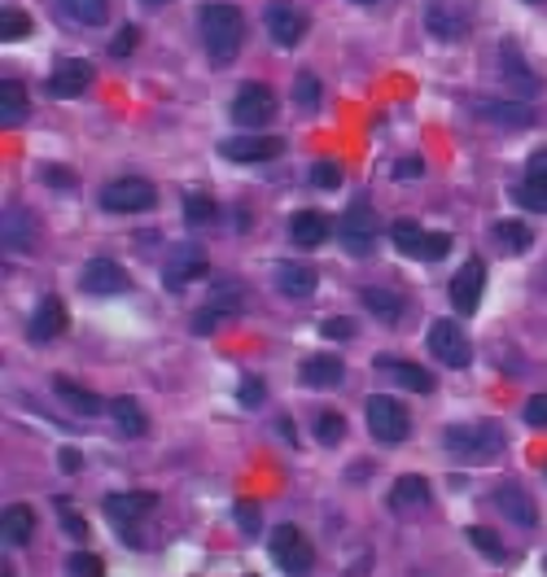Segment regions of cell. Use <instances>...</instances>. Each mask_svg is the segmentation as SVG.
Masks as SVG:
<instances>
[{
  "mask_svg": "<svg viewBox=\"0 0 547 577\" xmlns=\"http://www.w3.org/2000/svg\"><path fill=\"white\" fill-rule=\"evenodd\" d=\"M495 61H500V79L517 92V97H539L544 92V75L522 57V48H517V39H504L500 48H495Z\"/></svg>",
  "mask_w": 547,
  "mask_h": 577,
  "instance_id": "cell-4",
  "label": "cell"
},
{
  "mask_svg": "<svg viewBox=\"0 0 547 577\" xmlns=\"http://www.w3.org/2000/svg\"><path fill=\"white\" fill-rule=\"evenodd\" d=\"M443 442H447L452 455H460V460H469V464H491V460H500V451H504V433H500V425H491V420L452 425V429L443 433Z\"/></svg>",
  "mask_w": 547,
  "mask_h": 577,
  "instance_id": "cell-2",
  "label": "cell"
},
{
  "mask_svg": "<svg viewBox=\"0 0 547 577\" xmlns=\"http://www.w3.org/2000/svg\"><path fill=\"white\" fill-rule=\"evenodd\" d=\"M320 285V276H316V268H307V263H281L276 268V288L285 293V297H311Z\"/></svg>",
  "mask_w": 547,
  "mask_h": 577,
  "instance_id": "cell-25",
  "label": "cell"
},
{
  "mask_svg": "<svg viewBox=\"0 0 547 577\" xmlns=\"http://www.w3.org/2000/svg\"><path fill=\"white\" fill-rule=\"evenodd\" d=\"M364 416H368L373 438H377V442H386V446H395V442H403V438L412 433L408 407H403L399 398H390V394H373V398L364 403Z\"/></svg>",
  "mask_w": 547,
  "mask_h": 577,
  "instance_id": "cell-3",
  "label": "cell"
},
{
  "mask_svg": "<svg viewBox=\"0 0 547 577\" xmlns=\"http://www.w3.org/2000/svg\"><path fill=\"white\" fill-rule=\"evenodd\" d=\"M272 561H276L285 574H307L316 556H311L307 539H303L294 525H276V530H272Z\"/></svg>",
  "mask_w": 547,
  "mask_h": 577,
  "instance_id": "cell-12",
  "label": "cell"
},
{
  "mask_svg": "<svg viewBox=\"0 0 547 577\" xmlns=\"http://www.w3.org/2000/svg\"><path fill=\"white\" fill-rule=\"evenodd\" d=\"M61 468H66V473H75V468H79V455H75V451H70V446H66V451H61Z\"/></svg>",
  "mask_w": 547,
  "mask_h": 577,
  "instance_id": "cell-53",
  "label": "cell"
},
{
  "mask_svg": "<svg viewBox=\"0 0 547 577\" xmlns=\"http://www.w3.org/2000/svg\"><path fill=\"white\" fill-rule=\"evenodd\" d=\"M61 328H66V306H61L57 297H44V302L35 306L31 324H26V337H31V341H53Z\"/></svg>",
  "mask_w": 547,
  "mask_h": 577,
  "instance_id": "cell-22",
  "label": "cell"
},
{
  "mask_svg": "<svg viewBox=\"0 0 547 577\" xmlns=\"http://www.w3.org/2000/svg\"><path fill=\"white\" fill-rule=\"evenodd\" d=\"M342 246H346V254H355V259L373 254V246H377V215H373L368 202H355V206L342 215Z\"/></svg>",
  "mask_w": 547,
  "mask_h": 577,
  "instance_id": "cell-7",
  "label": "cell"
},
{
  "mask_svg": "<svg viewBox=\"0 0 547 577\" xmlns=\"http://www.w3.org/2000/svg\"><path fill=\"white\" fill-rule=\"evenodd\" d=\"M495 508H500V517L517 521L522 530L539 525V508H535V499H531V495H526L517 482H509V486H500V490H495Z\"/></svg>",
  "mask_w": 547,
  "mask_h": 577,
  "instance_id": "cell-19",
  "label": "cell"
},
{
  "mask_svg": "<svg viewBox=\"0 0 547 577\" xmlns=\"http://www.w3.org/2000/svg\"><path fill=\"white\" fill-rule=\"evenodd\" d=\"M140 4H153V9H158V4H171V0H140Z\"/></svg>",
  "mask_w": 547,
  "mask_h": 577,
  "instance_id": "cell-55",
  "label": "cell"
},
{
  "mask_svg": "<svg viewBox=\"0 0 547 577\" xmlns=\"http://www.w3.org/2000/svg\"><path fill=\"white\" fill-rule=\"evenodd\" d=\"M491 237H495V246H500L504 254H522V250L531 246V228H526V224H517V219H500Z\"/></svg>",
  "mask_w": 547,
  "mask_h": 577,
  "instance_id": "cell-34",
  "label": "cell"
},
{
  "mask_svg": "<svg viewBox=\"0 0 547 577\" xmlns=\"http://www.w3.org/2000/svg\"><path fill=\"white\" fill-rule=\"evenodd\" d=\"M206 272H210L206 254H202L197 246H184V250H175V254L167 259V268H162V285L171 288V293H180V288L193 285V281L206 276Z\"/></svg>",
  "mask_w": 547,
  "mask_h": 577,
  "instance_id": "cell-13",
  "label": "cell"
},
{
  "mask_svg": "<svg viewBox=\"0 0 547 577\" xmlns=\"http://www.w3.org/2000/svg\"><path fill=\"white\" fill-rule=\"evenodd\" d=\"M219 154L232 158V162H272V158L285 154V140H281V136L246 132V136H228V140L219 145Z\"/></svg>",
  "mask_w": 547,
  "mask_h": 577,
  "instance_id": "cell-10",
  "label": "cell"
},
{
  "mask_svg": "<svg viewBox=\"0 0 547 577\" xmlns=\"http://www.w3.org/2000/svg\"><path fill=\"white\" fill-rule=\"evenodd\" d=\"M57 4L79 26H105L110 22V0H57Z\"/></svg>",
  "mask_w": 547,
  "mask_h": 577,
  "instance_id": "cell-31",
  "label": "cell"
},
{
  "mask_svg": "<svg viewBox=\"0 0 547 577\" xmlns=\"http://www.w3.org/2000/svg\"><path fill=\"white\" fill-rule=\"evenodd\" d=\"M219 215V206L206 197V193H193V197H184V219L193 224V228H202V224H210Z\"/></svg>",
  "mask_w": 547,
  "mask_h": 577,
  "instance_id": "cell-37",
  "label": "cell"
},
{
  "mask_svg": "<svg viewBox=\"0 0 547 577\" xmlns=\"http://www.w3.org/2000/svg\"><path fill=\"white\" fill-rule=\"evenodd\" d=\"M127 285H132V281H127V272H123L114 259H92V263L83 268V276H79V288H83V293H96V297L123 293Z\"/></svg>",
  "mask_w": 547,
  "mask_h": 577,
  "instance_id": "cell-16",
  "label": "cell"
},
{
  "mask_svg": "<svg viewBox=\"0 0 547 577\" xmlns=\"http://www.w3.org/2000/svg\"><path fill=\"white\" fill-rule=\"evenodd\" d=\"M272 118H276V97H272V88H267V83H246V88L237 92V101H232V123L246 127V132H259V127H267Z\"/></svg>",
  "mask_w": 547,
  "mask_h": 577,
  "instance_id": "cell-5",
  "label": "cell"
},
{
  "mask_svg": "<svg viewBox=\"0 0 547 577\" xmlns=\"http://www.w3.org/2000/svg\"><path fill=\"white\" fill-rule=\"evenodd\" d=\"M0 233H4V250H13V254H26L31 241H35V224H31V215L22 206H4Z\"/></svg>",
  "mask_w": 547,
  "mask_h": 577,
  "instance_id": "cell-20",
  "label": "cell"
},
{
  "mask_svg": "<svg viewBox=\"0 0 547 577\" xmlns=\"http://www.w3.org/2000/svg\"><path fill=\"white\" fill-rule=\"evenodd\" d=\"M320 332H324V337H355V324H351V319H324Z\"/></svg>",
  "mask_w": 547,
  "mask_h": 577,
  "instance_id": "cell-49",
  "label": "cell"
},
{
  "mask_svg": "<svg viewBox=\"0 0 547 577\" xmlns=\"http://www.w3.org/2000/svg\"><path fill=\"white\" fill-rule=\"evenodd\" d=\"M526 171H531L535 180H547V149H544V154H535V158H531V167H526Z\"/></svg>",
  "mask_w": 547,
  "mask_h": 577,
  "instance_id": "cell-52",
  "label": "cell"
},
{
  "mask_svg": "<svg viewBox=\"0 0 547 577\" xmlns=\"http://www.w3.org/2000/svg\"><path fill=\"white\" fill-rule=\"evenodd\" d=\"M241 302H246V288L237 285V281L219 285L215 288V297H210V306H206V315H197V332H210V328H215V319H224V315L241 310Z\"/></svg>",
  "mask_w": 547,
  "mask_h": 577,
  "instance_id": "cell-24",
  "label": "cell"
},
{
  "mask_svg": "<svg viewBox=\"0 0 547 577\" xmlns=\"http://www.w3.org/2000/svg\"><path fill=\"white\" fill-rule=\"evenodd\" d=\"M447 250H452V237H447V233H434V237L425 241V259H443Z\"/></svg>",
  "mask_w": 547,
  "mask_h": 577,
  "instance_id": "cell-48",
  "label": "cell"
},
{
  "mask_svg": "<svg viewBox=\"0 0 547 577\" xmlns=\"http://www.w3.org/2000/svg\"><path fill=\"white\" fill-rule=\"evenodd\" d=\"M153 495H145V490H136V495H105L101 499V512L110 517V525H123V534H127V543H136V534H132V525L140 521V517H149L153 512Z\"/></svg>",
  "mask_w": 547,
  "mask_h": 577,
  "instance_id": "cell-11",
  "label": "cell"
},
{
  "mask_svg": "<svg viewBox=\"0 0 547 577\" xmlns=\"http://www.w3.org/2000/svg\"><path fill=\"white\" fill-rule=\"evenodd\" d=\"M263 26H267V35H272L276 48H294V44L303 39V31H307V18H303L289 0H272V4L263 9Z\"/></svg>",
  "mask_w": 547,
  "mask_h": 577,
  "instance_id": "cell-9",
  "label": "cell"
},
{
  "mask_svg": "<svg viewBox=\"0 0 547 577\" xmlns=\"http://www.w3.org/2000/svg\"><path fill=\"white\" fill-rule=\"evenodd\" d=\"M425 26L438 39H465L469 35V13L456 0H430L425 4Z\"/></svg>",
  "mask_w": 547,
  "mask_h": 577,
  "instance_id": "cell-14",
  "label": "cell"
},
{
  "mask_svg": "<svg viewBox=\"0 0 547 577\" xmlns=\"http://www.w3.org/2000/svg\"><path fill=\"white\" fill-rule=\"evenodd\" d=\"M53 389H57V398H66V403H70L79 416H101V411H105V403H101L92 389L75 385L70 376H57V381H53Z\"/></svg>",
  "mask_w": 547,
  "mask_h": 577,
  "instance_id": "cell-29",
  "label": "cell"
},
{
  "mask_svg": "<svg viewBox=\"0 0 547 577\" xmlns=\"http://www.w3.org/2000/svg\"><path fill=\"white\" fill-rule=\"evenodd\" d=\"M110 416H114V425H118L127 438H140V433L149 429V420H145V411H140L136 398H114V403H110Z\"/></svg>",
  "mask_w": 547,
  "mask_h": 577,
  "instance_id": "cell-32",
  "label": "cell"
},
{
  "mask_svg": "<svg viewBox=\"0 0 547 577\" xmlns=\"http://www.w3.org/2000/svg\"><path fill=\"white\" fill-rule=\"evenodd\" d=\"M469 543H474L487 561H504V543H500V534H491L487 525H474V530H469Z\"/></svg>",
  "mask_w": 547,
  "mask_h": 577,
  "instance_id": "cell-40",
  "label": "cell"
},
{
  "mask_svg": "<svg viewBox=\"0 0 547 577\" xmlns=\"http://www.w3.org/2000/svg\"><path fill=\"white\" fill-rule=\"evenodd\" d=\"M92 83V66L88 61H79V57H61L57 66H53V75H48V92L53 97H79L83 88Z\"/></svg>",
  "mask_w": 547,
  "mask_h": 577,
  "instance_id": "cell-18",
  "label": "cell"
},
{
  "mask_svg": "<svg viewBox=\"0 0 547 577\" xmlns=\"http://www.w3.org/2000/svg\"><path fill=\"white\" fill-rule=\"evenodd\" d=\"M237 525L246 530V534H254L263 521H259V504H237Z\"/></svg>",
  "mask_w": 547,
  "mask_h": 577,
  "instance_id": "cell-46",
  "label": "cell"
},
{
  "mask_svg": "<svg viewBox=\"0 0 547 577\" xmlns=\"http://www.w3.org/2000/svg\"><path fill=\"white\" fill-rule=\"evenodd\" d=\"M132 48H136V26H123V31H118V39L110 44V53H114V57H127Z\"/></svg>",
  "mask_w": 547,
  "mask_h": 577,
  "instance_id": "cell-47",
  "label": "cell"
},
{
  "mask_svg": "<svg viewBox=\"0 0 547 577\" xmlns=\"http://www.w3.org/2000/svg\"><path fill=\"white\" fill-rule=\"evenodd\" d=\"M395 250H403V254H417V259H425V233H421V224H412V219H399L395 224Z\"/></svg>",
  "mask_w": 547,
  "mask_h": 577,
  "instance_id": "cell-35",
  "label": "cell"
},
{
  "mask_svg": "<svg viewBox=\"0 0 547 577\" xmlns=\"http://www.w3.org/2000/svg\"><path fill=\"white\" fill-rule=\"evenodd\" d=\"M342 433H346V425H342V416H338V411L316 416V442H320V446H338V442H342Z\"/></svg>",
  "mask_w": 547,
  "mask_h": 577,
  "instance_id": "cell-39",
  "label": "cell"
},
{
  "mask_svg": "<svg viewBox=\"0 0 547 577\" xmlns=\"http://www.w3.org/2000/svg\"><path fill=\"white\" fill-rule=\"evenodd\" d=\"M22 118H26V92H22L18 79H4V83H0V123L13 127V123H22Z\"/></svg>",
  "mask_w": 547,
  "mask_h": 577,
  "instance_id": "cell-33",
  "label": "cell"
},
{
  "mask_svg": "<svg viewBox=\"0 0 547 577\" xmlns=\"http://www.w3.org/2000/svg\"><path fill=\"white\" fill-rule=\"evenodd\" d=\"M26 35H31V18L22 9H4L0 13V39L9 44V39H26Z\"/></svg>",
  "mask_w": 547,
  "mask_h": 577,
  "instance_id": "cell-38",
  "label": "cell"
},
{
  "mask_svg": "<svg viewBox=\"0 0 547 577\" xmlns=\"http://www.w3.org/2000/svg\"><path fill=\"white\" fill-rule=\"evenodd\" d=\"M237 398H241L246 407H259V403L267 398V389H263V381H241V389H237Z\"/></svg>",
  "mask_w": 547,
  "mask_h": 577,
  "instance_id": "cell-45",
  "label": "cell"
},
{
  "mask_svg": "<svg viewBox=\"0 0 547 577\" xmlns=\"http://www.w3.org/2000/svg\"><path fill=\"white\" fill-rule=\"evenodd\" d=\"M377 367L381 372H390L403 389H412V394H430L434 389V376L425 372V367H417V363H408V359H395V354H377Z\"/></svg>",
  "mask_w": 547,
  "mask_h": 577,
  "instance_id": "cell-23",
  "label": "cell"
},
{
  "mask_svg": "<svg viewBox=\"0 0 547 577\" xmlns=\"http://www.w3.org/2000/svg\"><path fill=\"white\" fill-rule=\"evenodd\" d=\"M474 114L487 118V123H500V127H531V123L539 118L526 97H513V101H478Z\"/></svg>",
  "mask_w": 547,
  "mask_h": 577,
  "instance_id": "cell-15",
  "label": "cell"
},
{
  "mask_svg": "<svg viewBox=\"0 0 547 577\" xmlns=\"http://www.w3.org/2000/svg\"><path fill=\"white\" fill-rule=\"evenodd\" d=\"M338 180H342V171H338L333 162H316V167H311V184H316V189H338Z\"/></svg>",
  "mask_w": 547,
  "mask_h": 577,
  "instance_id": "cell-42",
  "label": "cell"
},
{
  "mask_svg": "<svg viewBox=\"0 0 547 577\" xmlns=\"http://www.w3.org/2000/svg\"><path fill=\"white\" fill-rule=\"evenodd\" d=\"M390 508H395V512L430 508V482H425V477H399L395 490H390Z\"/></svg>",
  "mask_w": 547,
  "mask_h": 577,
  "instance_id": "cell-26",
  "label": "cell"
},
{
  "mask_svg": "<svg viewBox=\"0 0 547 577\" xmlns=\"http://www.w3.org/2000/svg\"><path fill=\"white\" fill-rule=\"evenodd\" d=\"M421 176V158H403L395 162V180H417Z\"/></svg>",
  "mask_w": 547,
  "mask_h": 577,
  "instance_id": "cell-50",
  "label": "cell"
},
{
  "mask_svg": "<svg viewBox=\"0 0 547 577\" xmlns=\"http://www.w3.org/2000/svg\"><path fill=\"white\" fill-rule=\"evenodd\" d=\"M289 237H294L298 246H320V241L329 237V219L316 215V211H298V215L289 219Z\"/></svg>",
  "mask_w": 547,
  "mask_h": 577,
  "instance_id": "cell-30",
  "label": "cell"
},
{
  "mask_svg": "<svg viewBox=\"0 0 547 577\" xmlns=\"http://www.w3.org/2000/svg\"><path fill=\"white\" fill-rule=\"evenodd\" d=\"M197 22H202V44H206V53H210L219 66L237 61L241 39H246V13H241L237 4H228V0H210V4H202Z\"/></svg>",
  "mask_w": 547,
  "mask_h": 577,
  "instance_id": "cell-1",
  "label": "cell"
},
{
  "mask_svg": "<svg viewBox=\"0 0 547 577\" xmlns=\"http://www.w3.org/2000/svg\"><path fill=\"white\" fill-rule=\"evenodd\" d=\"M101 206L114 211V215H136V211H149L153 206V184L140 180V176H123V180H110L101 189Z\"/></svg>",
  "mask_w": 547,
  "mask_h": 577,
  "instance_id": "cell-6",
  "label": "cell"
},
{
  "mask_svg": "<svg viewBox=\"0 0 547 577\" xmlns=\"http://www.w3.org/2000/svg\"><path fill=\"white\" fill-rule=\"evenodd\" d=\"M526 4H544V0H526Z\"/></svg>",
  "mask_w": 547,
  "mask_h": 577,
  "instance_id": "cell-57",
  "label": "cell"
},
{
  "mask_svg": "<svg viewBox=\"0 0 547 577\" xmlns=\"http://www.w3.org/2000/svg\"><path fill=\"white\" fill-rule=\"evenodd\" d=\"M360 302L381 319V324H399L403 319V297L399 293H390V288H377V285H368L364 293H360Z\"/></svg>",
  "mask_w": 547,
  "mask_h": 577,
  "instance_id": "cell-28",
  "label": "cell"
},
{
  "mask_svg": "<svg viewBox=\"0 0 547 577\" xmlns=\"http://www.w3.org/2000/svg\"><path fill=\"white\" fill-rule=\"evenodd\" d=\"M513 197H517V206H526V211H535V215H547V180L526 176V180L513 189Z\"/></svg>",
  "mask_w": 547,
  "mask_h": 577,
  "instance_id": "cell-36",
  "label": "cell"
},
{
  "mask_svg": "<svg viewBox=\"0 0 547 577\" xmlns=\"http://www.w3.org/2000/svg\"><path fill=\"white\" fill-rule=\"evenodd\" d=\"M526 425H531V429H547V394H535V398L526 403Z\"/></svg>",
  "mask_w": 547,
  "mask_h": 577,
  "instance_id": "cell-43",
  "label": "cell"
},
{
  "mask_svg": "<svg viewBox=\"0 0 547 577\" xmlns=\"http://www.w3.org/2000/svg\"><path fill=\"white\" fill-rule=\"evenodd\" d=\"M298 105H303V110H316V105H320V79L307 75V70L298 75Z\"/></svg>",
  "mask_w": 547,
  "mask_h": 577,
  "instance_id": "cell-41",
  "label": "cell"
},
{
  "mask_svg": "<svg viewBox=\"0 0 547 577\" xmlns=\"http://www.w3.org/2000/svg\"><path fill=\"white\" fill-rule=\"evenodd\" d=\"M342 376H346V363L338 354H311L303 363V385L307 389H333V385H342Z\"/></svg>",
  "mask_w": 547,
  "mask_h": 577,
  "instance_id": "cell-21",
  "label": "cell"
},
{
  "mask_svg": "<svg viewBox=\"0 0 547 577\" xmlns=\"http://www.w3.org/2000/svg\"><path fill=\"white\" fill-rule=\"evenodd\" d=\"M0 517H4V521H0V530H4V543H13V547L31 543V534H35V512H31L26 504H9Z\"/></svg>",
  "mask_w": 547,
  "mask_h": 577,
  "instance_id": "cell-27",
  "label": "cell"
},
{
  "mask_svg": "<svg viewBox=\"0 0 547 577\" xmlns=\"http://www.w3.org/2000/svg\"><path fill=\"white\" fill-rule=\"evenodd\" d=\"M482 288H487V272H482L478 259H469V263L456 272V281H452V306L465 310V315H474V310L482 306Z\"/></svg>",
  "mask_w": 547,
  "mask_h": 577,
  "instance_id": "cell-17",
  "label": "cell"
},
{
  "mask_svg": "<svg viewBox=\"0 0 547 577\" xmlns=\"http://www.w3.org/2000/svg\"><path fill=\"white\" fill-rule=\"evenodd\" d=\"M44 180H48V184H61V189L70 184V176H66V171H44Z\"/></svg>",
  "mask_w": 547,
  "mask_h": 577,
  "instance_id": "cell-54",
  "label": "cell"
},
{
  "mask_svg": "<svg viewBox=\"0 0 547 577\" xmlns=\"http://www.w3.org/2000/svg\"><path fill=\"white\" fill-rule=\"evenodd\" d=\"M425 341H430V350H434L447 367H469V359H474L469 337H465V328H460L456 319H434Z\"/></svg>",
  "mask_w": 547,
  "mask_h": 577,
  "instance_id": "cell-8",
  "label": "cell"
},
{
  "mask_svg": "<svg viewBox=\"0 0 547 577\" xmlns=\"http://www.w3.org/2000/svg\"><path fill=\"white\" fill-rule=\"evenodd\" d=\"M61 525H66V534H75V539H83V534H88V525H83L75 512H66V517H61Z\"/></svg>",
  "mask_w": 547,
  "mask_h": 577,
  "instance_id": "cell-51",
  "label": "cell"
},
{
  "mask_svg": "<svg viewBox=\"0 0 547 577\" xmlns=\"http://www.w3.org/2000/svg\"><path fill=\"white\" fill-rule=\"evenodd\" d=\"M66 569H70V574L96 577V574H101V561H96V556H83V552H79V556H70V561H66Z\"/></svg>",
  "mask_w": 547,
  "mask_h": 577,
  "instance_id": "cell-44",
  "label": "cell"
},
{
  "mask_svg": "<svg viewBox=\"0 0 547 577\" xmlns=\"http://www.w3.org/2000/svg\"><path fill=\"white\" fill-rule=\"evenodd\" d=\"M360 4H377V0H360Z\"/></svg>",
  "mask_w": 547,
  "mask_h": 577,
  "instance_id": "cell-56",
  "label": "cell"
}]
</instances>
